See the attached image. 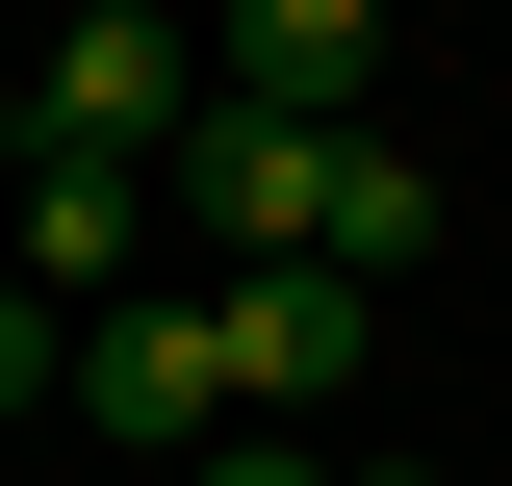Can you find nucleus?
Listing matches in <instances>:
<instances>
[{
	"instance_id": "obj_1",
	"label": "nucleus",
	"mask_w": 512,
	"mask_h": 486,
	"mask_svg": "<svg viewBox=\"0 0 512 486\" xmlns=\"http://www.w3.org/2000/svg\"><path fill=\"white\" fill-rule=\"evenodd\" d=\"M26 128H77V154H180V128H205V26H180V0H77L52 77H26Z\"/></svg>"
},
{
	"instance_id": "obj_2",
	"label": "nucleus",
	"mask_w": 512,
	"mask_h": 486,
	"mask_svg": "<svg viewBox=\"0 0 512 486\" xmlns=\"http://www.w3.org/2000/svg\"><path fill=\"white\" fill-rule=\"evenodd\" d=\"M77 410H103L128 461H205V435L256 410V384H231V307H180V282H154V307H103V333H77Z\"/></svg>"
},
{
	"instance_id": "obj_3",
	"label": "nucleus",
	"mask_w": 512,
	"mask_h": 486,
	"mask_svg": "<svg viewBox=\"0 0 512 486\" xmlns=\"http://www.w3.org/2000/svg\"><path fill=\"white\" fill-rule=\"evenodd\" d=\"M333 180H359V128H256V103H205L154 154V205H205L231 256H333Z\"/></svg>"
},
{
	"instance_id": "obj_4",
	"label": "nucleus",
	"mask_w": 512,
	"mask_h": 486,
	"mask_svg": "<svg viewBox=\"0 0 512 486\" xmlns=\"http://www.w3.org/2000/svg\"><path fill=\"white\" fill-rule=\"evenodd\" d=\"M359 77H384V0H231L205 26V103H256V128H359Z\"/></svg>"
},
{
	"instance_id": "obj_5",
	"label": "nucleus",
	"mask_w": 512,
	"mask_h": 486,
	"mask_svg": "<svg viewBox=\"0 0 512 486\" xmlns=\"http://www.w3.org/2000/svg\"><path fill=\"white\" fill-rule=\"evenodd\" d=\"M0 231H26V282H128V256H154V154H77V128H26Z\"/></svg>"
},
{
	"instance_id": "obj_6",
	"label": "nucleus",
	"mask_w": 512,
	"mask_h": 486,
	"mask_svg": "<svg viewBox=\"0 0 512 486\" xmlns=\"http://www.w3.org/2000/svg\"><path fill=\"white\" fill-rule=\"evenodd\" d=\"M231 384L256 410H333V384H359V282H333V256H256L231 282Z\"/></svg>"
},
{
	"instance_id": "obj_7",
	"label": "nucleus",
	"mask_w": 512,
	"mask_h": 486,
	"mask_svg": "<svg viewBox=\"0 0 512 486\" xmlns=\"http://www.w3.org/2000/svg\"><path fill=\"white\" fill-rule=\"evenodd\" d=\"M410 256H436V180L359 128V180H333V282H410Z\"/></svg>"
},
{
	"instance_id": "obj_8",
	"label": "nucleus",
	"mask_w": 512,
	"mask_h": 486,
	"mask_svg": "<svg viewBox=\"0 0 512 486\" xmlns=\"http://www.w3.org/2000/svg\"><path fill=\"white\" fill-rule=\"evenodd\" d=\"M0 410H77V307L52 282H0Z\"/></svg>"
},
{
	"instance_id": "obj_9",
	"label": "nucleus",
	"mask_w": 512,
	"mask_h": 486,
	"mask_svg": "<svg viewBox=\"0 0 512 486\" xmlns=\"http://www.w3.org/2000/svg\"><path fill=\"white\" fill-rule=\"evenodd\" d=\"M180 486H359V461H333V435H205Z\"/></svg>"
},
{
	"instance_id": "obj_10",
	"label": "nucleus",
	"mask_w": 512,
	"mask_h": 486,
	"mask_svg": "<svg viewBox=\"0 0 512 486\" xmlns=\"http://www.w3.org/2000/svg\"><path fill=\"white\" fill-rule=\"evenodd\" d=\"M359 486H436V461H359Z\"/></svg>"
}]
</instances>
